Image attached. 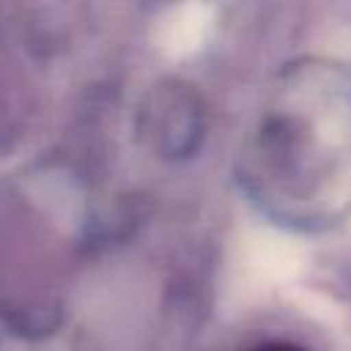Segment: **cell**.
<instances>
[{
	"label": "cell",
	"instance_id": "1",
	"mask_svg": "<svg viewBox=\"0 0 351 351\" xmlns=\"http://www.w3.org/2000/svg\"><path fill=\"white\" fill-rule=\"evenodd\" d=\"M252 351H304V348H299L293 343H263V346H258Z\"/></svg>",
	"mask_w": 351,
	"mask_h": 351
}]
</instances>
